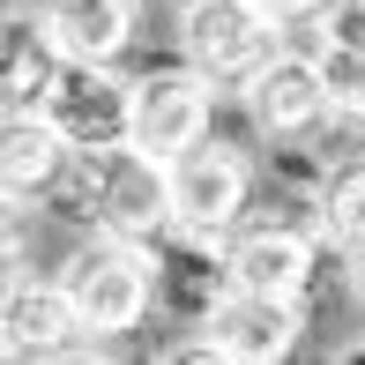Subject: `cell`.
<instances>
[{"label": "cell", "instance_id": "obj_1", "mask_svg": "<svg viewBox=\"0 0 365 365\" xmlns=\"http://www.w3.org/2000/svg\"><path fill=\"white\" fill-rule=\"evenodd\" d=\"M60 284H68L75 313H82V336L90 343H120L164 306L157 239H127V231L90 224V239H75V254L60 261Z\"/></svg>", "mask_w": 365, "mask_h": 365}, {"label": "cell", "instance_id": "obj_2", "mask_svg": "<svg viewBox=\"0 0 365 365\" xmlns=\"http://www.w3.org/2000/svg\"><path fill=\"white\" fill-rule=\"evenodd\" d=\"M53 202H68V217H82V224L127 231V239H164L172 231V164L149 157L142 142L82 149Z\"/></svg>", "mask_w": 365, "mask_h": 365}, {"label": "cell", "instance_id": "obj_3", "mask_svg": "<svg viewBox=\"0 0 365 365\" xmlns=\"http://www.w3.org/2000/svg\"><path fill=\"white\" fill-rule=\"evenodd\" d=\"M284 15L261 0H179V53L217 90H246L276 53H284Z\"/></svg>", "mask_w": 365, "mask_h": 365}, {"label": "cell", "instance_id": "obj_4", "mask_svg": "<svg viewBox=\"0 0 365 365\" xmlns=\"http://www.w3.org/2000/svg\"><path fill=\"white\" fill-rule=\"evenodd\" d=\"M254 202V157L224 135H202L187 157H172V224L194 239H231Z\"/></svg>", "mask_w": 365, "mask_h": 365}, {"label": "cell", "instance_id": "obj_5", "mask_svg": "<svg viewBox=\"0 0 365 365\" xmlns=\"http://www.w3.org/2000/svg\"><path fill=\"white\" fill-rule=\"evenodd\" d=\"M202 135H217V82L202 68H149L135 75V120H127V142H142L149 157H187Z\"/></svg>", "mask_w": 365, "mask_h": 365}, {"label": "cell", "instance_id": "obj_6", "mask_svg": "<svg viewBox=\"0 0 365 365\" xmlns=\"http://www.w3.org/2000/svg\"><path fill=\"white\" fill-rule=\"evenodd\" d=\"M38 112L60 127L75 149H105V142H127V120H135V82L112 75V60H60L53 82H45Z\"/></svg>", "mask_w": 365, "mask_h": 365}, {"label": "cell", "instance_id": "obj_7", "mask_svg": "<svg viewBox=\"0 0 365 365\" xmlns=\"http://www.w3.org/2000/svg\"><path fill=\"white\" fill-rule=\"evenodd\" d=\"M239 97H246V112H254V127L269 142H313L328 120H336V97H328L321 60H313V53H291V45L246 82Z\"/></svg>", "mask_w": 365, "mask_h": 365}, {"label": "cell", "instance_id": "obj_8", "mask_svg": "<svg viewBox=\"0 0 365 365\" xmlns=\"http://www.w3.org/2000/svg\"><path fill=\"white\" fill-rule=\"evenodd\" d=\"M0 351H8L15 365L23 358H90L97 343L82 336V313L68 284H38V276H8V298H0Z\"/></svg>", "mask_w": 365, "mask_h": 365}, {"label": "cell", "instance_id": "obj_9", "mask_svg": "<svg viewBox=\"0 0 365 365\" xmlns=\"http://www.w3.org/2000/svg\"><path fill=\"white\" fill-rule=\"evenodd\" d=\"M202 328L217 336L224 365H276L306 336V298H276V291H239L231 284L217 306H209Z\"/></svg>", "mask_w": 365, "mask_h": 365}, {"label": "cell", "instance_id": "obj_10", "mask_svg": "<svg viewBox=\"0 0 365 365\" xmlns=\"http://www.w3.org/2000/svg\"><path fill=\"white\" fill-rule=\"evenodd\" d=\"M321 239H328V231H306V224H239L224 239V269H231L239 291L306 298L313 269H321Z\"/></svg>", "mask_w": 365, "mask_h": 365}, {"label": "cell", "instance_id": "obj_11", "mask_svg": "<svg viewBox=\"0 0 365 365\" xmlns=\"http://www.w3.org/2000/svg\"><path fill=\"white\" fill-rule=\"evenodd\" d=\"M75 157H82V149L60 135L38 105H15L8 112V135H0V187H8L15 209H23V202H53L60 179L75 172Z\"/></svg>", "mask_w": 365, "mask_h": 365}, {"label": "cell", "instance_id": "obj_12", "mask_svg": "<svg viewBox=\"0 0 365 365\" xmlns=\"http://www.w3.org/2000/svg\"><path fill=\"white\" fill-rule=\"evenodd\" d=\"M45 30H53L60 53L75 60H120L135 45V23H142V0H68V8H38Z\"/></svg>", "mask_w": 365, "mask_h": 365}, {"label": "cell", "instance_id": "obj_13", "mask_svg": "<svg viewBox=\"0 0 365 365\" xmlns=\"http://www.w3.org/2000/svg\"><path fill=\"white\" fill-rule=\"evenodd\" d=\"M313 224L328 231V246L365 254V149L321 172V187H313Z\"/></svg>", "mask_w": 365, "mask_h": 365}, {"label": "cell", "instance_id": "obj_14", "mask_svg": "<svg viewBox=\"0 0 365 365\" xmlns=\"http://www.w3.org/2000/svg\"><path fill=\"white\" fill-rule=\"evenodd\" d=\"M60 60H68V53L53 45L45 15L30 23V15H23V0H15V15H8V112H15V105H38Z\"/></svg>", "mask_w": 365, "mask_h": 365}, {"label": "cell", "instance_id": "obj_15", "mask_svg": "<svg viewBox=\"0 0 365 365\" xmlns=\"http://www.w3.org/2000/svg\"><path fill=\"white\" fill-rule=\"evenodd\" d=\"M321 75H328V97H336V120L365 127V45H343V38H321Z\"/></svg>", "mask_w": 365, "mask_h": 365}, {"label": "cell", "instance_id": "obj_16", "mask_svg": "<svg viewBox=\"0 0 365 365\" xmlns=\"http://www.w3.org/2000/svg\"><path fill=\"white\" fill-rule=\"evenodd\" d=\"M321 38L365 45V0H328V15H321Z\"/></svg>", "mask_w": 365, "mask_h": 365}, {"label": "cell", "instance_id": "obj_17", "mask_svg": "<svg viewBox=\"0 0 365 365\" xmlns=\"http://www.w3.org/2000/svg\"><path fill=\"white\" fill-rule=\"evenodd\" d=\"M261 8H276L284 23H321V15H328V0H261Z\"/></svg>", "mask_w": 365, "mask_h": 365}, {"label": "cell", "instance_id": "obj_18", "mask_svg": "<svg viewBox=\"0 0 365 365\" xmlns=\"http://www.w3.org/2000/svg\"><path fill=\"white\" fill-rule=\"evenodd\" d=\"M358 298H365V254H358Z\"/></svg>", "mask_w": 365, "mask_h": 365}, {"label": "cell", "instance_id": "obj_19", "mask_svg": "<svg viewBox=\"0 0 365 365\" xmlns=\"http://www.w3.org/2000/svg\"><path fill=\"white\" fill-rule=\"evenodd\" d=\"M38 8H68V0H38Z\"/></svg>", "mask_w": 365, "mask_h": 365}]
</instances>
